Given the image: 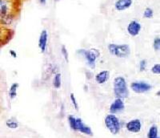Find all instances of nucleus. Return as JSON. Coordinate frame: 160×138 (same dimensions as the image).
<instances>
[{
	"label": "nucleus",
	"mask_w": 160,
	"mask_h": 138,
	"mask_svg": "<svg viewBox=\"0 0 160 138\" xmlns=\"http://www.w3.org/2000/svg\"><path fill=\"white\" fill-rule=\"evenodd\" d=\"M18 0H0V26L8 28L14 23L18 11Z\"/></svg>",
	"instance_id": "nucleus-1"
},
{
	"label": "nucleus",
	"mask_w": 160,
	"mask_h": 138,
	"mask_svg": "<svg viewBox=\"0 0 160 138\" xmlns=\"http://www.w3.org/2000/svg\"><path fill=\"white\" fill-rule=\"evenodd\" d=\"M114 93L117 98L125 99L129 96L128 84L125 78L122 77H117L114 80Z\"/></svg>",
	"instance_id": "nucleus-2"
},
{
	"label": "nucleus",
	"mask_w": 160,
	"mask_h": 138,
	"mask_svg": "<svg viewBox=\"0 0 160 138\" xmlns=\"http://www.w3.org/2000/svg\"><path fill=\"white\" fill-rule=\"evenodd\" d=\"M108 51L112 56L120 59L128 58L131 54V48L128 44H110L108 45Z\"/></svg>",
	"instance_id": "nucleus-3"
},
{
	"label": "nucleus",
	"mask_w": 160,
	"mask_h": 138,
	"mask_svg": "<svg viewBox=\"0 0 160 138\" xmlns=\"http://www.w3.org/2000/svg\"><path fill=\"white\" fill-rule=\"evenodd\" d=\"M78 54L82 55L85 58V60L88 62V64L91 68H95V63H96V59L99 56V51L96 49H80L78 51Z\"/></svg>",
	"instance_id": "nucleus-4"
},
{
	"label": "nucleus",
	"mask_w": 160,
	"mask_h": 138,
	"mask_svg": "<svg viewBox=\"0 0 160 138\" xmlns=\"http://www.w3.org/2000/svg\"><path fill=\"white\" fill-rule=\"evenodd\" d=\"M105 125L108 130L112 134L116 135L119 133L120 131V122L119 120L117 118L114 114H109L106 116Z\"/></svg>",
	"instance_id": "nucleus-5"
},
{
	"label": "nucleus",
	"mask_w": 160,
	"mask_h": 138,
	"mask_svg": "<svg viewBox=\"0 0 160 138\" xmlns=\"http://www.w3.org/2000/svg\"><path fill=\"white\" fill-rule=\"evenodd\" d=\"M131 88L135 93H144L150 91L152 88V86L143 81H135L131 83Z\"/></svg>",
	"instance_id": "nucleus-6"
},
{
	"label": "nucleus",
	"mask_w": 160,
	"mask_h": 138,
	"mask_svg": "<svg viewBox=\"0 0 160 138\" xmlns=\"http://www.w3.org/2000/svg\"><path fill=\"white\" fill-rule=\"evenodd\" d=\"M141 30H142V25L137 20H131L127 27V31L128 34L133 37L138 35Z\"/></svg>",
	"instance_id": "nucleus-7"
},
{
	"label": "nucleus",
	"mask_w": 160,
	"mask_h": 138,
	"mask_svg": "<svg viewBox=\"0 0 160 138\" xmlns=\"http://www.w3.org/2000/svg\"><path fill=\"white\" fill-rule=\"evenodd\" d=\"M48 32L47 30H42L40 33L39 38H38V47H39L41 52L44 53L48 48Z\"/></svg>",
	"instance_id": "nucleus-8"
},
{
	"label": "nucleus",
	"mask_w": 160,
	"mask_h": 138,
	"mask_svg": "<svg viewBox=\"0 0 160 138\" xmlns=\"http://www.w3.org/2000/svg\"><path fill=\"white\" fill-rule=\"evenodd\" d=\"M75 131H79L82 133H84L86 135H89V136H92L93 134L91 128L89 126L86 125L85 124L82 122V119L80 118H76V120H75Z\"/></svg>",
	"instance_id": "nucleus-9"
},
{
	"label": "nucleus",
	"mask_w": 160,
	"mask_h": 138,
	"mask_svg": "<svg viewBox=\"0 0 160 138\" xmlns=\"http://www.w3.org/2000/svg\"><path fill=\"white\" fill-rule=\"evenodd\" d=\"M141 127H142V124H141L140 120H138V119L130 120L126 125L127 129L131 133H139L140 130H141Z\"/></svg>",
	"instance_id": "nucleus-10"
},
{
	"label": "nucleus",
	"mask_w": 160,
	"mask_h": 138,
	"mask_svg": "<svg viewBox=\"0 0 160 138\" xmlns=\"http://www.w3.org/2000/svg\"><path fill=\"white\" fill-rule=\"evenodd\" d=\"M124 108H125V106H124L122 99L117 98L110 106V112H111V114H115V113H118V112L122 111Z\"/></svg>",
	"instance_id": "nucleus-11"
},
{
	"label": "nucleus",
	"mask_w": 160,
	"mask_h": 138,
	"mask_svg": "<svg viewBox=\"0 0 160 138\" xmlns=\"http://www.w3.org/2000/svg\"><path fill=\"white\" fill-rule=\"evenodd\" d=\"M133 3V0H117L115 3V8L118 11H123L129 9Z\"/></svg>",
	"instance_id": "nucleus-12"
},
{
	"label": "nucleus",
	"mask_w": 160,
	"mask_h": 138,
	"mask_svg": "<svg viewBox=\"0 0 160 138\" xmlns=\"http://www.w3.org/2000/svg\"><path fill=\"white\" fill-rule=\"evenodd\" d=\"M110 77V72L108 70H103L96 74L95 77V80L96 81L97 84H105L106 82L109 80Z\"/></svg>",
	"instance_id": "nucleus-13"
},
{
	"label": "nucleus",
	"mask_w": 160,
	"mask_h": 138,
	"mask_svg": "<svg viewBox=\"0 0 160 138\" xmlns=\"http://www.w3.org/2000/svg\"><path fill=\"white\" fill-rule=\"evenodd\" d=\"M10 37V31L8 28L0 26V46L8 42Z\"/></svg>",
	"instance_id": "nucleus-14"
},
{
	"label": "nucleus",
	"mask_w": 160,
	"mask_h": 138,
	"mask_svg": "<svg viewBox=\"0 0 160 138\" xmlns=\"http://www.w3.org/2000/svg\"><path fill=\"white\" fill-rule=\"evenodd\" d=\"M18 87H19V84L18 83H13L10 87L9 96L11 100H14L17 96V91H18Z\"/></svg>",
	"instance_id": "nucleus-15"
},
{
	"label": "nucleus",
	"mask_w": 160,
	"mask_h": 138,
	"mask_svg": "<svg viewBox=\"0 0 160 138\" xmlns=\"http://www.w3.org/2000/svg\"><path fill=\"white\" fill-rule=\"evenodd\" d=\"M6 125L7 127L9 128V129H15L17 128H18L19 126V124L17 120H15L14 118H11V119H8L7 121H6Z\"/></svg>",
	"instance_id": "nucleus-16"
},
{
	"label": "nucleus",
	"mask_w": 160,
	"mask_h": 138,
	"mask_svg": "<svg viewBox=\"0 0 160 138\" xmlns=\"http://www.w3.org/2000/svg\"><path fill=\"white\" fill-rule=\"evenodd\" d=\"M158 136V128L157 126L153 125L150 128L149 132H148V138H155Z\"/></svg>",
	"instance_id": "nucleus-17"
},
{
	"label": "nucleus",
	"mask_w": 160,
	"mask_h": 138,
	"mask_svg": "<svg viewBox=\"0 0 160 138\" xmlns=\"http://www.w3.org/2000/svg\"><path fill=\"white\" fill-rule=\"evenodd\" d=\"M53 85L55 88H59L61 87V74L60 73H57L54 77L53 80Z\"/></svg>",
	"instance_id": "nucleus-18"
},
{
	"label": "nucleus",
	"mask_w": 160,
	"mask_h": 138,
	"mask_svg": "<svg viewBox=\"0 0 160 138\" xmlns=\"http://www.w3.org/2000/svg\"><path fill=\"white\" fill-rule=\"evenodd\" d=\"M154 17V11H153L152 8H147L144 10L143 12V18L145 19H152Z\"/></svg>",
	"instance_id": "nucleus-19"
},
{
	"label": "nucleus",
	"mask_w": 160,
	"mask_h": 138,
	"mask_svg": "<svg viewBox=\"0 0 160 138\" xmlns=\"http://www.w3.org/2000/svg\"><path fill=\"white\" fill-rule=\"evenodd\" d=\"M153 47L155 51H158L160 49V38L159 37H155L153 43Z\"/></svg>",
	"instance_id": "nucleus-20"
},
{
	"label": "nucleus",
	"mask_w": 160,
	"mask_h": 138,
	"mask_svg": "<svg viewBox=\"0 0 160 138\" xmlns=\"http://www.w3.org/2000/svg\"><path fill=\"white\" fill-rule=\"evenodd\" d=\"M148 66V62L146 60H142L139 62V71L140 72H144L147 68Z\"/></svg>",
	"instance_id": "nucleus-21"
},
{
	"label": "nucleus",
	"mask_w": 160,
	"mask_h": 138,
	"mask_svg": "<svg viewBox=\"0 0 160 138\" xmlns=\"http://www.w3.org/2000/svg\"><path fill=\"white\" fill-rule=\"evenodd\" d=\"M151 72H152V73H154V74L159 75L160 74V64H155V65L152 67V68H151Z\"/></svg>",
	"instance_id": "nucleus-22"
},
{
	"label": "nucleus",
	"mask_w": 160,
	"mask_h": 138,
	"mask_svg": "<svg viewBox=\"0 0 160 138\" xmlns=\"http://www.w3.org/2000/svg\"><path fill=\"white\" fill-rule=\"evenodd\" d=\"M61 52H62V56H63L64 59H65L66 62H68V50L66 48V47L64 45L62 46V48H61Z\"/></svg>",
	"instance_id": "nucleus-23"
},
{
	"label": "nucleus",
	"mask_w": 160,
	"mask_h": 138,
	"mask_svg": "<svg viewBox=\"0 0 160 138\" xmlns=\"http://www.w3.org/2000/svg\"><path fill=\"white\" fill-rule=\"evenodd\" d=\"M71 102H72V104H73V105H74V107H75V109H76V110H78V103H77L76 99H75V96H74V94H73V93H71Z\"/></svg>",
	"instance_id": "nucleus-24"
},
{
	"label": "nucleus",
	"mask_w": 160,
	"mask_h": 138,
	"mask_svg": "<svg viewBox=\"0 0 160 138\" xmlns=\"http://www.w3.org/2000/svg\"><path fill=\"white\" fill-rule=\"evenodd\" d=\"M9 53H10V56H11L12 57V58L16 59L17 57H18V55H17L16 51H15V50H10Z\"/></svg>",
	"instance_id": "nucleus-25"
},
{
	"label": "nucleus",
	"mask_w": 160,
	"mask_h": 138,
	"mask_svg": "<svg viewBox=\"0 0 160 138\" xmlns=\"http://www.w3.org/2000/svg\"><path fill=\"white\" fill-rule=\"evenodd\" d=\"M39 3L42 4V5H45L46 3H47V0H39Z\"/></svg>",
	"instance_id": "nucleus-26"
},
{
	"label": "nucleus",
	"mask_w": 160,
	"mask_h": 138,
	"mask_svg": "<svg viewBox=\"0 0 160 138\" xmlns=\"http://www.w3.org/2000/svg\"><path fill=\"white\" fill-rule=\"evenodd\" d=\"M55 1H56V2H58V1H60V0H55Z\"/></svg>",
	"instance_id": "nucleus-27"
},
{
	"label": "nucleus",
	"mask_w": 160,
	"mask_h": 138,
	"mask_svg": "<svg viewBox=\"0 0 160 138\" xmlns=\"http://www.w3.org/2000/svg\"><path fill=\"white\" fill-rule=\"evenodd\" d=\"M155 138H159V137H158V136H157V137H155Z\"/></svg>",
	"instance_id": "nucleus-28"
}]
</instances>
